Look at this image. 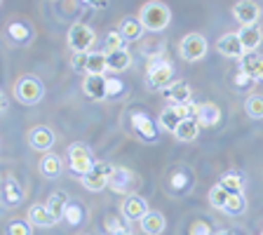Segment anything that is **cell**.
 Returning a JSON list of instances; mask_svg holds the SVG:
<instances>
[{"instance_id": "cell-1", "label": "cell", "mask_w": 263, "mask_h": 235, "mask_svg": "<svg viewBox=\"0 0 263 235\" xmlns=\"http://www.w3.org/2000/svg\"><path fill=\"white\" fill-rule=\"evenodd\" d=\"M139 19H141V24H143L146 31L160 33V31H164V28L170 26L172 12L162 0H148L146 5L141 7V12H139Z\"/></svg>"}, {"instance_id": "cell-2", "label": "cell", "mask_w": 263, "mask_h": 235, "mask_svg": "<svg viewBox=\"0 0 263 235\" xmlns=\"http://www.w3.org/2000/svg\"><path fill=\"white\" fill-rule=\"evenodd\" d=\"M172 76H174V66L164 59L162 55H155L148 59L146 66V85L151 89H160L162 92L164 87L172 85Z\"/></svg>"}, {"instance_id": "cell-3", "label": "cell", "mask_w": 263, "mask_h": 235, "mask_svg": "<svg viewBox=\"0 0 263 235\" xmlns=\"http://www.w3.org/2000/svg\"><path fill=\"white\" fill-rule=\"evenodd\" d=\"M43 97H45V87L35 76H22L14 82V99L19 104L35 106L43 101Z\"/></svg>"}, {"instance_id": "cell-4", "label": "cell", "mask_w": 263, "mask_h": 235, "mask_svg": "<svg viewBox=\"0 0 263 235\" xmlns=\"http://www.w3.org/2000/svg\"><path fill=\"white\" fill-rule=\"evenodd\" d=\"M68 165H71V170L76 172V174H80V176H85L87 172H92L94 170V155H92V151H89L85 143H71L68 146Z\"/></svg>"}, {"instance_id": "cell-5", "label": "cell", "mask_w": 263, "mask_h": 235, "mask_svg": "<svg viewBox=\"0 0 263 235\" xmlns=\"http://www.w3.org/2000/svg\"><path fill=\"white\" fill-rule=\"evenodd\" d=\"M66 40H68V47H71L73 52H89V47L97 43V33H94V28L87 26V24H73V26L68 28Z\"/></svg>"}, {"instance_id": "cell-6", "label": "cell", "mask_w": 263, "mask_h": 235, "mask_svg": "<svg viewBox=\"0 0 263 235\" xmlns=\"http://www.w3.org/2000/svg\"><path fill=\"white\" fill-rule=\"evenodd\" d=\"M179 55L186 61H200L207 55V38L202 33H188L179 43Z\"/></svg>"}, {"instance_id": "cell-7", "label": "cell", "mask_w": 263, "mask_h": 235, "mask_svg": "<svg viewBox=\"0 0 263 235\" xmlns=\"http://www.w3.org/2000/svg\"><path fill=\"white\" fill-rule=\"evenodd\" d=\"M193 113H195V106L191 101L188 104H170L160 113V125H162V130L174 132L179 127V122L186 120V118H193Z\"/></svg>"}, {"instance_id": "cell-8", "label": "cell", "mask_w": 263, "mask_h": 235, "mask_svg": "<svg viewBox=\"0 0 263 235\" xmlns=\"http://www.w3.org/2000/svg\"><path fill=\"white\" fill-rule=\"evenodd\" d=\"M113 172H115V167L110 162H97L92 172H87L85 176H80V181H82V186L87 188V191L99 193L101 188L108 186L110 174H113Z\"/></svg>"}, {"instance_id": "cell-9", "label": "cell", "mask_w": 263, "mask_h": 235, "mask_svg": "<svg viewBox=\"0 0 263 235\" xmlns=\"http://www.w3.org/2000/svg\"><path fill=\"white\" fill-rule=\"evenodd\" d=\"M108 186L113 193H120V195H134L139 186V179L134 176V172L127 170V167H115V172L110 174Z\"/></svg>"}, {"instance_id": "cell-10", "label": "cell", "mask_w": 263, "mask_h": 235, "mask_svg": "<svg viewBox=\"0 0 263 235\" xmlns=\"http://www.w3.org/2000/svg\"><path fill=\"white\" fill-rule=\"evenodd\" d=\"M26 139H28V146H31L33 151H43V153H45V151H49V148L54 146V141H57L52 127H47V125L31 127V130H28V134H26Z\"/></svg>"}, {"instance_id": "cell-11", "label": "cell", "mask_w": 263, "mask_h": 235, "mask_svg": "<svg viewBox=\"0 0 263 235\" xmlns=\"http://www.w3.org/2000/svg\"><path fill=\"white\" fill-rule=\"evenodd\" d=\"M216 49H219L223 57L228 59H245V45H242L240 35L237 33H223L219 40H216Z\"/></svg>"}, {"instance_id": "cell-12", "label": "cell", "mask_w": 263, "mask_h": 235, "mask_svg": "<svg viewBox=\"0 0 263 235\" xmlns=\"http://www.w3.org/2000/svg\"><path fill=\"white\" fill-rule=\"evenodd\" d=\"M26 219L31 221L33 226H38V228H52V226L59 224V219L49 212L47 205H40V203H35V205H31V207H28Z\"/></svg>"}, {"instance_id": "cell-13", "label": "cell", "mask_w": 263, "mask_h": 235, "mask_svg": "<svg viewBox=\"0 0 263 235\" xmlns=\"http://www.w3.org/2000/svg\"><path fill=\"white\" fill-rule=\"evenodd\" d=\"M148 212H151L148 203L141 195H137V193H134V195H127L125 203H122V214H125L127 221H141Z\"/></svg>"}, {"instance_id": "cell-14", "label": "cell", "mask_w": 263, "mask_h": 235, "mask_svg": "<svg viewBox=\"0 0 263 235\" xmlns=\"http://www.w3.org/2000/svg\"><path fill=\"white\" fill-rule=\"evenodd\" d=\"M233 16H235L242 26H252V24L258 22V16H261V7H258L254 0H240V3L233 7Z\"/></svg>"}, {"instance_id": "cell-15", "label": "cell", "mask_w": 263, "mask_h": 235, "mask_svg": "<svg viewBox=\"0 0 263 235\" xmlns=\"http://www.w3.org/2000/svg\"><path fill=\"white\" fill-rule=\"evenodd\" d=\"M193 118L200 122V127H214V125H219V120H221V109L216 104H212V101L197 104Z\"/></svg>"}, {"instance_id": "cell-16", "label": "cell", "mask_w": 263, "mask_h": 235, "mask_svg": "<svg viewBox=\"0 0 263 235\" xmlns=\"http://www.w3.org/2000/svg\"><path fill=\"white\" fill-rule=\"evenodd\" d=\"M82 92L87 94V97H92V99H106L108 97V78L87 73L85 82H82Z\"/></svg>"}, {"instance_id": "cell-17", "label": "cell", "mask_w": 263, "mask_h": 235, "mask_svg": "<svg viewBox=\"0 0 263 235\" xmlns=\"http://www.w3.org/2000/svg\"><path fill=\"white\" fill-rule=\"evenodd\" d=\"M237 35H240L242 45H245L247 55H254V52L258 49V45H261V40H263V31H261V26H256V24H252V26H242L240 31H237Z\"/></svg>"}, {"instance_id": "cell-18", "label": "cell", "mask_w": 263, "mask_h": 235, "mask_svg": "<svg viewBox=\"0 0 263 235\" xmlns=\"http://www.w3.org/2000/svg\"><path fill=\"white\" fill-rule=\"evenodd\" d=\"M162 92H164V97L170 99L172 104H188V101H191L193 89H191V85H188V82L176 80V82H172L170 87H164Z\"/></svg>"}, {"instance_id": "cell-19", "label": "cell", "mask_w": 263, "mask_h": 235, "mask_svg": "<svg viewBox=\"0 0 263 235\" xmlns=\"http://www.w3.org/2000/svg\"><path fill=\"white\" fill-rule=\"evenodd\" d=\"M139 224H141V230L146 235H162L167 221H164V214L162 212H158V209H151V212H148L146 216L139 221Z\"/></svg>"}, {"instance_id": "cell-20", "label": "cell", "mask_w": 263, "mask_h": 235, "mask_svg": "<svg viewBox=\"0 0 263 235\" xmlns=\"http://www.w3.org/2000/svg\"><path fill=\"white\" fill-rule=\"evenodd\" d=\"M24 188L16 184L14 176H5V186H3V203L7 205V207H16V205L24 200Z\"/></svg>"}, {"instance_id": "cell-21", "label": "cell", "mask_w": 263, "mask_h": 235, "mask_svg": "<svg viewBox=\"0 0 263 235\" xmlns=\"http://www.w3.org/2000/svg\"><path fill=\"white\" fill-rule=\"evenodd\" d=\"M132 125H134V130L139 132V137L141 139H146V141H155L158 132H155V127H153V120H151L146 113H132Z\"/></svg>"}, {"instance_id": "cell-22", "label": "cell", "mask_w": 263, "mask_h": 235, "mask_svg": "<svg viewBox=\"0 0 263 235\" xmlns=\"http://www.w3.org/2000/svg\"><path fill=\"white\" fill-rule=\"evenodd\" d=\"M118 31H120V35L125 40H139L146 28H143V24H141L139 16H125V19L120 22V26H118Z\"/></svg>"}, {"instance_id": "cell-23", "label": "cell", "mask_w": 263, "mask_h": 235, "mask_svg": "<svg viewBox=\"0 0 263 235\" xmlns=\"http://www.w3.org/2000/svg\"><path fill=\"white\" fill-rule=\"evenodd\" d=\"M106 61H108L110 73H122L132 66V55L127 49H115V52H108V55H106Z\"/></svg>"}, {"instance_id": "cell-24", "label": "cell", "mask_w": 263, "mask_h": 235, "mask_svg": "<svg viewBox=\"0 0 263 235\" xmlns=\"http://www.w3.org/2000/svg\"><path fill=\"white\" fill-rule=\"evenodd\" d=\"M179 141H195L197 134H200V122L195 118H186V120H181L179 127L172 132Z\"/></svg>"}, {"instance_id": "cell-25", "label": "cell", "mask_w": 263, "mask_h": 235, "mask_svg": "<svg viewBox=\"0 0 263 235\" xmlns=\"http://www.w3.org/2000/svg\"><path fill=\"white\" fill-rule=\"evenodd\" d=\"M242 71L252 78V80L263 82V57H256V55L245 57V61H242Z\"/></svg>"}, {"instance_id": "cell-26", "label": "cell", "mask_w": 263, "mask_h": 235, "mask_svg": "<svg viewBox=\"0 0 263 235\" xmlns=\"http://www.w3.org/2000/svg\"><path fill=\"white\" fill-rule=\"evenodd\" d=\"M61 170H64V162H61L59 155L47 153L43 160H40V172H43L47 179H54V176H59Z\"/></svg>"}, {"instance_id": "cell-27", "label": "cell", "mask_w": 263, "mask_h": 235, "mask_svg": "<svg viewBox=\"0 0 263 235\" xmlns=\"http://www.w3.org/2000/svg\"><path fill=\"white\" fill-rule=\"evenodd\" d=\"M47 209L52 214H54L57 219H64V214H66V207H68V197H66V193H61V191H57V193H52V195L47 197Z\"/></svg>"}, {"instance_id": "cell-28", "label": "cell", "mask_w": 263, "mask_h": 235, "mask_svg": "<svg viewBox=\"0 0 263 235\" xmlns=\"http://www.w3.org/2000/svg\"><path fill=\"white\" fill-rule=\"evenodd\" d=\"M106 71H108V61H106V52H89L87 73H92V76H104Z\"/></svg>"}, {"instance_id": "cell-29", "label": "cell", "mask_w": 263, "mask_h": 235, "mask_svg": "<svg viewBox=\"0 0 263 235\" xmlns=\"http://www.w3.org/2000/svg\"><path fill=\"white\" fill-rule=\"evenodd\" d=\"M228 197H230V191L223 186V184H216V186L209 191V205L216 209H226V205H228Z\"/></svg>"}, {"instance_id": "cell-30", "label": "cell", "mask_w": 263, "mask_h": 235, "mask_svg": "<svg viewBox=\"0 0 263 235\" xmlns=\"http://www.w3.org/2000/svg\"><path fill=\"white\" fill-rule=\"evenodd\" d=\"M245 111L254 120H263V94H252L245 101Z\"/></svg>"}, {"instance_id": "cell-31", "label": "cell", "mask_w": 263, "mask_h": 235, "mask_svg": "<svg viewBox=\"0 0 263 235\" xmlns=\"http://www.w3.org/2000/svg\"><path fill=\"white\" fill-rule=\"evenodd\" d=\"M115 49H125V38L120 35V31H110V33H106V38H104L106 55H108V52H115Z\"/></svg>"}, {"instance_id": "cell-32", "label": "cell", "mask_w": 263, "mask_h": 235, "mask_svg": "<svg viewBox=\"0 0 263 235\" xmlns=\"http://www.w3.org/2000/svg\"><path fill=\"white\" fill-rule=\"evenodd\" d=\"M245 207H247V200H245V195H242V193H230V197H228V205H226V212H228V214H233V216H237V214H242V212H245Z\"/></svg>"}, {"instance_id": "cell-33", "label": "cell", "mask_w": 263, "mask_h": 235, "mask_svg": "<svg viewBox=\"0 0 263 235\" xmlns=\"http://www.w3.org/2000/svg\"><path fill=\"white\" fill-rule=\"evenodd\" d=\"M221 184L228 188L230 193H242V186H245V179H242L237 172H228V174L221 176Z\"/></svg>"}, {"instance_id": "cell-34", "label": "cell", "mask_w": 263, "mask_h": 235, "mask_svg": "<svg viewBox=\"0 0 263 235\" xmlns=\"http://www.w3.org/2000/svg\"><path fill=\"white\" fill-rule=\"evenodd\" d=\"M33 224L31 221H12L10 226H7V235H31L33 233Z\"/></svg>"}, {"instance_id": "cell-35", "label": "cell", "mask_w": 263, "mask_h": 235, "mask_svg": "<svg viewBox=\"0 0 263 235\" xmlns=\"http://www.w3.org/2000/svg\"><path fill=\"white\" fill-rule=\"evenodd\" d=\"M64 219L68 221L71 226H78L82 221V207L80 205H71L68 203V207H66V214H64Z\"/></svg>"}, {"instance_id": "cell-36", "label": "cell", "mask_w": 263, "mask_h": 235, "mask_svg": "<svg viewBox=\"0 0 263 235\" xmlns=\"http://www.w3.org/2000/svg\"><path fill=\"white\" fill-rule=\"evenodd\" d=\"M87 61H89V52H73L71 68L73 71H87Z\"/></svg>"}, {"instance_id": "cell-37", "label": "cell", "mask_w": 263, "mask_h": 235, "mask_svg": "<svg viewBox=\"0 0 263 235\" xmlns=\"http://www.w3.org/2000/svg\"><path fill=\"white\" fill-rule=\"evenodd\" d=\"M104 226H106V233H108V235H115V233H120V230L125 228V226H122V221L118 219V216H106Z\"/></svg>"}, {"instance_id": "cell-38", "label": "cell", "mask_w": 263, "mask_h": 235, "mask_svg": "<svg viewBox=\"0 0 263 235\" xmlns=\"http://www.w3.org/2000/svg\"><path fill=\"white\" fill-rule=\"evenodd\" d=\"M7 33H10V38H14V40H26L28 38V31L24 26H19V24H10V28H7Z\"/></svg>"}, {"instance_id": "cell-39", "label": "cell", "mask_w": 263, "mask_h": 235, "mask_svg": "<svg viewBox=\"0 0 263 235\" xmlns=\"http://www.w3.org/2000/svg\"><path fill=\"white\" fill-rule=\"evenodd\" d=\"M191 235H209V224H204V221H195V224L191 226Z\"/></svg>"}, {"instance_id": "cell-40", "label": "cell", "mask_w": 263, "mask_h": 235, "mask_svg": "<svg viewBox=\"0 0 263 235\" xmlns=\"http://www.w3.org/2000/svg\"><path fill=\"white\" fill-rule=\"evenodd\" d=\"M122 92V82L120 80H108V94H118Z\"/></svg>"}, {"instance_id": "cell-41", "label": "cell", "mask_w": 263, "mask_h": 235, "mask_svg": "<svg viewBox=\"0 0 263 235\" xmlns=\"http://www.w3.org/2000/svg\"><path fill=\"white\" fill-rule=\"evenodd\" d=\"M237 85H240V87H242V85H247V82H252V78H249V76H247V73L245 71H242V68H240V73H237Z\"/></svg>"}, {"instance_id": "cell-42", "label": "cell", "mask_w": 263, "mask_h": 235, "mask_svg": "<svg viewBox=\"0 0 263 235\" xmlns=\"http://www.w3.org/2000/svg\"><path fill=\"white\" fill-rule=\"evenodd\" d=\"M0 106H3V113H7V97L0 94Z\"/></svg>"}, {"instance_id": "cell-43", "label": "cell", "mask_w": 263, "mask_h": 235, "mask_svg": "<svg viewBox=\"0 0 263 235\" xmlns=\"http://www.w3.org/2000/svg\"><path fill=\"white\" fill-rule=\"evenodd\" d=\"M82 3H87V5H92V7H101L99 5V0H82ZM101 3H106V0H101Z\"/></svg>"}, {"instance_id": "cell-44", "label": "cell", "mask_w": 263, "mask_h": 235, "mask_svg": "<svg viewBox=\"0 0 263 235\" xmlns=\"http://www.w3.org/2000/svg\"><path fill=\"white\" fill-rule=\"evenodd\" d=\"M115 235H134V233H132V230H127V228H122L120 233H115Z\"/></svg>"}, {"instance_id": "cell-45", "label": "cell", "mask_w": 263, "mask_h": 235, "mask_svg": "<svg viewBox=\"0 0 263 235\" xmlns=\"http://www.w3.org/2000/svg\"><path fill=\"white\" fill-rule=\"evenodd\" d=\"M214 235H233V233H228V230H223V233H214Z\"/></svg>"}, {"instance_id": "cell-46", "label": "cell", "mask_w": 263, "mask_h": 235, "mask_svg": "<svg viewBox=\"0 0 263 235\" xmlns=\"http://www.w3.org/2000/svg\"><path fill=\"white\" fill-rule=\"evenodd\" d=\"M261 235H263V230H261Z\"/></svg>"}]
</instances>
